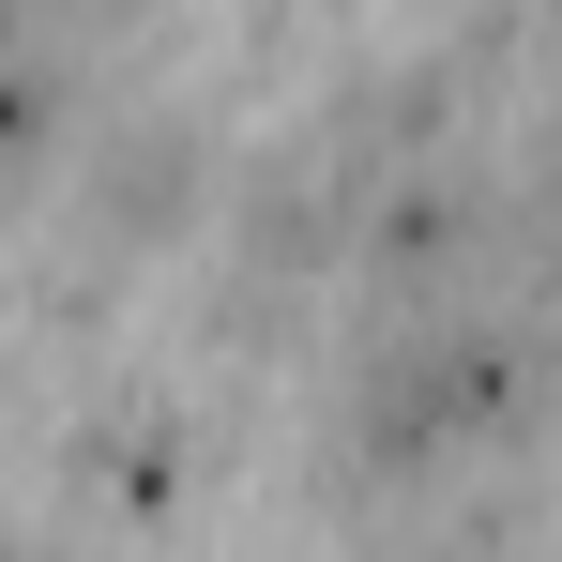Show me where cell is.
Masks as SVG:
<instances>
[{
	"label": "cell",
	"mask_w": 562,
	"mask_h": 562,
	"mask_svg": "<svg viewBox=\"0 0 562 562\" xmlns=\"http://www.w3.org/2000/svg\"><path fill=\"white\" fill-rule=\"evenodd\" d=\"M562 350L502 304V289H457V304H366L350 366H335V411H319V471L335 486H441V471L502 457L532 411H548Z\"/></svg>",
	"instance_id": "obj_1"
},
{
	"label": "cell",
	"mask_w": 562,
	"mask_h": 562,
	"mask_svg": "<svg viewBox=\"0 0 562 562\" xmlns=\"http://www.w3.org/2000/svg\"><path fill=\"white\" fill-rule=\"evenodd\" d=\"M77 228H92L106 259L122 244H168V228H198L213 198H228V168H213V137H198L183 106H77Z\"/></svg>",
	"instance_id": "obj_2"
},
{
	"label": "cell",
	"mask_w": 562,
	"mask_h": 562,
	"mask_svg": "<svg viewBox=\"0 0 562 562\" xmlns=\"http://www.w3.org/2000/svg\"><path fill=\"white\" fill-rule=\"evenodd\" d=\"M183 457H198V426H183V395H153V380H122V395L77 411V502L153 517V502L183 486Z\"/></svg>",
	"instance_id": "obj_3"
},
{
	"label": "cell",
	"mask_w": 562,
	"mask_h": 562,
	"mask_svg": "<svg viewBox=\"0 0 562 562\" xmlns=\"http://www.w3.org/2000/svg\"><path fill=\"white\" fill-rule=\"evenodd\" d=\"M77 137V61H61V15L46 0H0V168L61 153Z\"/></svg>",
	"instance_id": "obj_4"
},
{
	"label": "cell",
	"mask_w": 562,
	"mask_h": 562,
	"mask_svg": "<svg viewBox=\"0 0 562 562\" xmlns=\"http://www.w3.org/2000/svg\"><path fill=\"white\" fill-rule=\"evenodd\" d=\"M380 562H532V502H517V486H486V502H441L426 532H395Z\"/></svg>",
	"instance_id": "obj_5"
}]
</instances>
